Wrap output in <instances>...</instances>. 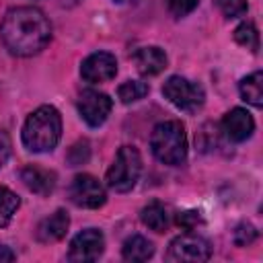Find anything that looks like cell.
Instances as JSON below:
<instances>
[{
    "mask_svg": "<svg viewBox=\"0 0 263 263\" xmlns=\"http://www.w3.org/2000/svg\"><path fill=\"white\" fill-rule=\"evenodd\" d=\"M148 84L144 80H125L123 84H119L117 88V97L121 103L129 105V103H136L140 99H144L148 95Z\"/></svg>",
    "mask_w": 263,
    "mask_h": 263,
    "instance_id": "19",
    "label": "cell"
},
{
    "mask_svg": "<svg viewBox=\"0 0 263 263\" xmlns=\"http://www.w3.org/2000/svg\"><path fill=\"white\" fill-rule=\"evenodd\" d=\"M111 107H113V101L109 99V95L95 88H86L78 97V113L90 127L103 125L111 113Z\"/></svg>",
    "mask_w": 263,
    "mask_h": 263,
    "instance_id": "8",
    "label": "cell"
},
{
    "mask_svg": "<svg viewBox=\"0 0 263 263\" xmlns=\"http://www.w3.org/2000/svg\"><path fill=\"white\" fill-rule=\"evenodd\" d=\"M68 195L74 205L86 208V210H97L107 201L105 187L99 183L97 177H92L88 173H80L72 179V183L68 187Z\"/></svg>",
    "mask_w": 263,
    "mask_h": 263,
    "instance_id": "7",
    "label": "cell"
},
{
    "mask_svg": "<svg viewBox=\"0 0 263 263\" xmlns=\"http://www.w3.org/2000/svg\"><path fill=\"white\" fill-rule=\"evenodd\" d=\"M238 90H240V97L253 105V107H261L263 105V74L257 70L249 76H245L238 84Z\"/></svg>",
    "mask_w": 263,
    "mask_h": 263,
    "instance_id": "16",
    "label": "cell"
},
{
    "mask_svg": "<svg viewBox=\"0 0 263 263\" xmlns=\"http://www.w3.org/2000/svg\"><path fill=\"white\" fill-rule=\"evenodd\" d=\"M150 148L156 160L168 166H179L187 158V136L185 127L177 119L160 121L150 134Z\"/></svg>",
    "mask_w": 263,
    "mask_h": 263,
    "instance_id": "3",
    "label": "cell"
},
{
    "mask_svg": "<svg viewBox=\"0 0 263 263\" xmlns=\"http://www.w3.org/2000/svg\"><path fill=\"white\" fill-rule=\"evenodd\" d=\"M144 226H148L150 230L154 232H164L168 228V214H166V208L158 201H152L148 203L146 208H142V214H140Z\"/></svg>",
    "mask_w": 263,
    "mask_h": 263,
    "instance_id": "17",
    "label": "cell"
},
{
    "mask_svg": "<svg viewBox=\"0 0 263 263\" xmlns=\"http://www.w3.org/2000/svg\"><path fill=\"white\" fill-rule=\"evenodd\" d=\"M68 226H70V218L64 210H55L51 216L43 218L35 230V236L39 242H55V240H62L68 232Z\"/></svg>",
    "mask_w": 263,
    "mask_h": 263,
    "instance_id": "12",
    "label": "cell"
},
{
    "mask_svg": "<svg viewBox=\"0 0 263 263\" xmlns=\"http://www.w3.org/2000/svg\"><path fill=\"white\" fill-rule=\"evenodd\" d=\"M255 238H257V228L253 224H249V222L238 224L234 228V232H232V240H234L236 247H249Z\"/></svg>",
    "mask_w": 263,
    "mask_h": 263,
    "instance_id": "21",
    "label": "cell"
},
{
    "mask_svg": "<svg viewBox=\"0 0 263 263\" xmlns=\"http://www.w3.org/2000/svg\"><path fill=\"white\" fill-rule=\"evenodd\" d=\"M218 6L228 18H236L247 12V0H218Z\"/></svg>",
    "mask_w": 263,
    "mask_h": 263,
    "instance_id": "23",
    "label": "cell"
},
{
    "mask_svg": "<svg viewBox=\"0 0 263 263\" xmlns=\"http://www.w3.org/2000/svg\"><path fill=\"white\" fill-rule=\"evenodd\" d=\"M201 222H203V218L197 210H185V212H179V216H177V224L185 230H193Z\"/></svg>",
    "mask_w": 263,
    "mask_h": 263,
    "instance_id": "24",
    "label": "cell"
},
{
    "mask_svg": "<svg viewBox=\"0 0 263 263\" xmlns=\"http://www.w3.org/2000/svg\"><path fill=\"white\" fill-rule=\"evenodd\" d=\"M212 257V247L210 242L193 232H185L179 234L171 240L168 251H166V259L168 261H187V263H199V261H208Z\"/></svg>",
    "mask_w": 263,
    "mask_h": 263,
    "instance_id": "6",
    "label": "cell"
},
{
    "mask_svg": "<svg viewBox=\"0 0 263 263\" xmlns=\"http://www.w3.org/2000/svg\"><path fill=\"white\" fill-rule=\"evenodd\" d=\"M14 253L8 249V247H4V245H0V261H14Z\"/></svg>",
    "mask_w": 263,
    "mask_h": 263,
    "instance_id": "26",
    "label": "cell"
},
{
    "mask_svg": "<svg viewBox=\"0 0 263 263\" xmlns=\"http://www.w3.org/2000/svg\"><path fill=\"white\" fill-rule=\"evenodd\" d=\"M166 2V8L173 16H187L189 12H193L199 4V0H164Z\"/></svg>",
    "mask_w": 263,
    "mask_h": 263,
    "instance_id": "22",
    "label": "cell"
},
{
    "mask_svg": "<svg viewBox=\"0 0 263 263\" xmlns=\"http://www.w3.org/2000/svg\"><path fill=\"white\" fill-rule=\"evenodd\" d=\"M121 255H123L125 261H136V263L148 261V259L154 255V245H152L146 236L134 234V236H129V238L123 242Z\"/></svg>",
    "mask_w": 263,
    "mask_h": 263,
    "instance_id": "15",
    "label": "cell"
},
{
    "mask_svg": "<svg viewBox=\"0 0 263 263\" xmlns=\"http://www.w3.org/2000/svg\"><path fill=\"white\" fill-rule=\"evenodd\" d=\"M80 74L86 82H107L111 78H115L117 74V60L115 55L107 53V51H97V53H90L82 66H80Z\"/></svg>",
    "mask_w": 263,
    "mask_h": 263,
    "instance_id": "10",
    "label": "cell"
},
{
    "mask_svg": "<svg viewBox=\"0 0 263 263\" xmlns=\"http://www.w3.org/2000/svg\"><path fill=\"white\" fill-rule=\"evenodd\" d=\"M222 132L230 142H245L251 138V134L255 132V121L253 115L242 109V107H234L230 109L224 119H222Z\"/></svg>",
    "mask_w": 263,
    "mask_h": 263,
    "instance_id": "11",
    "label": "cell"
},
{
    "mask_svg": "<svg viewBox=\"0 0 263 263\" xmlns=\"http://www.w3.org/2000/svg\"><path fill=\"white\" fill-rule=\"evenodd\" d=\"M62 136V115L51 105L37 107L23 125V144L31 152H49Z\"/></svg>",
    "mask_w": 263,
    "mask_h": 263,
    "instance_id": "2",
    "label": "cell"
},
{
    "mask_svg": "<svg viewBox=\"0 0 263 263\" xmlns=\"http://www.w3.org/2000/svg\"><path fill=\"white\" fill-rule=\"evenodd\" d=\"M18 205H21L18 195H16L14 191H10L8 187L2 185V187H0V228H4V226L10 224L12 216H14L16 210H18Z\"/></svg>",
    "mask_w": 263,
    "mask_h": 263,
    "instance_id": "18",
    "label": "cell"
},
{
    "mask_svg": "<svg viewBox=\"0 0 263 263\" xmlns=\"http://www.w3.org/2000/svg\"><path fill=\"white\" fill-rule=\"evenodd\" d=\"M234 41L247 49H251L253 53L259 51V33H257V27L253 23H240L236 29H234Z\"/></svg>",
    "mask_w": 263,
    "mask_h": 263,
    "instance_id": "20",
    "label": "cell"
},
{
    "mask_svg": "<svg viewBox=\"0 0 263 263\" xmlns=\"http://www.w3.org/2000/svg\"><path fill=\"white\" fill-rule=\"evenodd\" d=\"M113 2H117V4H136L138 0H113Z\"/></svg>",
    "mask_w": 263,
    "mask_h": 263,
    "instance_id": "27",
    "label": "cell"
},
{
    "mask_svg": "<svg viewBox=\"0 0 263 263\" xmlns=\"http://www.w3.org/2000/svg\"><path fill=\"white\" fill-rule=\"evenodd\" d=\"M134 62L142 76H156L166 68V53L156 45H146L134 53Z\"/></svg>",
    "mask_w": 263,
    "mask_h": 263,
    "instance_id": "13",
    "label": "cell"
},
{
    "mask_svg": "<svg viewBox=\"0 0 263 263\" xmlns=\"http://www.w3.org/2000/svg\"><path fill=\"white\" fill-rule=\"evenodd\" d=\"M142 173V156L134 146H121L115 154L113 164L107 171V185L109 189L117 191V193H125L129 191L136 183L138 177Z\"/></svg>",
    "mask_w": 263,
    "mask_h": 263,
    "instance_id": "4",
    "label": "cell"
},
{
    "mask_svg": "<svg viewBox=\"0 0 263 263\" xmlns=\"http://www.w3.org/2000/svg\"><path fill=\"white\" fill-rule=\"evenodd\" d=\"M162 95L171 105H175L179 111H185V113H195L197 109H201L205 101L203 88L185 76L166 78V82L162 84Z\"/></svg>",
    "mask_w": 263,
    "mask_h": 263,
    "instance_id": "5",
    "label": "cell"
},
{
    "mask_svg": "<svg viewBox=\"0 0 263 263\" xmlns=\"http://www.w3.org/2000/svg\"><path fill=\"white\" fill-rule=\"evenodd\" d=\"M105 251V236L101 230L97 228H86L82 232H78L72 242H70V251H68V259L70 261H97Z\"/></svg>",
    "mask_w": 263,
    "mask_h": 263,
    "instance_id": "9",
    "label": "cell"
},
{
    "mask_svg": "<svg viewBox=\"0 0 263 263\" xmlns=\"http://www.w3.org/2000/svg\"><path fill=\"white\" fill-rule=\"evenodd\" d=\"M21 179H23L25 187L37 195H49L55 187V173L41 168V166H35V164L25 166L21 171Z\"/></svg>",
    "mask_w": 263,
    "mask_h": 263,
    "instance_id": "14",
    "label": "cell"
},
{
    "mask_svg": "<svg viewBox=\"0 0 263 263\" xmlns=\"http://www.w3.org/2000/svg\"><path fill=\"white\" fill-rule=\"evenodd\" d=\"M0 39L10 53L29 58L49 43L51 23L35 6H16L4 14L0 23Z\"/></svg>",
    "mask_w": 263,
    "mask_h": 263,
    "instance_id": "1",
    "label": "cell"
},
{
    "mask_svg": "<svg viewBox=\"0 0 263 263\" xmlns=\"http://www.w3.org/2000/svg\"><path fill=\"white\" fill-rule=\"evenodd\" d=\"M10 156V138L6 136V132L0 129V166L8 160Z\"/></svg>",
    "mask_w": 263,
    "mask_h": 263,
    "instance_id": "25",
    "label": "cell"
}]
</instances>
